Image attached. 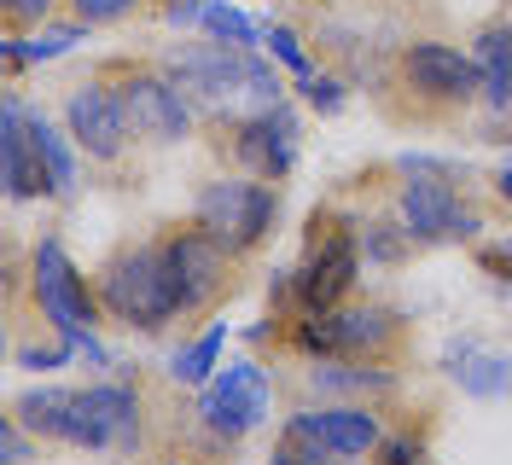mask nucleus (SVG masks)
<instances>
[{
	"instance_id": "nucleus-8",
	"label": "nucleus",
	"mask_w": 512,
	"mask_h": 465,
	"mask_svg": "<svg viewBox=\"0 0 512 465\" xmlns=\"http://www.w3.org/2000/svg\"><path fill=\"white\" fill-rule=\"evenodd\" d=\"M268 407H274V390H268V372L256 367V361H233L222 378H210V390H204V425L222 436V442H239V436H251L262 419H268Z\"/></svg>"
},
{
	"instance_id": "nucleus-5",
	"label": "nucleus",
	"mask_w": 512,
	"mask_h": 465,
	"mask_svg": "<svg viewBox=\"0 0 512 465\" xmlns=\"http://www.w3.org/2000/svg\"><path fill=\"white\" fill-rule=\"evenodd\" d=\"M274 210H280V198H274V186H262V175L256 181H210L198 192V227L216 233L233 256L251 250L274 227Z\"/></svg>"
},
{
	"instance_id": "nucleus-20",
	"label": "nucleus",
	"mask_w": 512,
	"mask_h": 465,
	"mask_svg": "<svg viewBox=\"0 0 512 465\" xmlns=\"http://www.w3.org/2000/svg\"><path fill=\"white\" fill-rule=\"evenodd\" d=\"M82 41H88V24H82V18H76V24H53V30H35V41H6V70L64 59V53H76Z\"/></svg>"
},
{
	"instance_id": "nucleus-11",
	"label": "nucleus",
	"mask_w": 512,
	"mask_h": 465,
	"mask_svg": "<svg viewBox=\"0 0 512 465\" xmlns=\"http://www.w3.org/2000/svg\"><path fill=\"white\" fill-rule=\"evenodd\" d=\"M163 256H169V274H175L181 314H198V309H210V303L222 297V285H227V256H233V250H227L216 233L187 227V233L163 239Z\"/></svg>"
},
{
	"instance_id": "nucleus-7",
	"label": "nucleus",
	"mask_w": 512,
	"mask_h": 465,
	"mask_svg": "<svg viewBox=\"0 0 512 465\" xmlns=\"http://www.w3.org/2000/svg\"><path fill=\"white\" fill-rule=\"evenodd\" d=\"M70 442L94 454H128L140 442V396L128 384H94L70 402Z\"/></svg>"
},
{
	"instance_id": "nucleus-12",
	"label": "nucleus",
	"mask_w": 512,
	"mask_h": 465,
	"mask_svg": "<svg viewBox=\"0 0 512 465\" xmlns=\"http://www.w3.org/2000/svg\"><path fill=\"white\" fill-rule=\"evenodd\" d=\"M402 76L419 99H437V105H466V99H483L478 64L466 53H454L443 41H414L402 53Z\"/></svg>"
},
{
	"instance_id": "nucleus-30",
	"label": "nucleus",
	"mask_w": 512,
	"mask_h": 465,
	"mask_svg": "<svg viewBox=\"0 0 512 465\" xmlns=\"http://www.w3.org/2000/svg\"><path fill=\"white\" fill-rule=\"evenodd\" d=\"M478 262L489 268L495 279H512V245H483L478 250Z\"/></svg>"
},
{
	"instance_id": "nucleus-4",
	"label": "nucleus",
	"mask_w": 512,
	"mask_h": 465,
	"mask_svg": "<svg viewBox=\"0 0 512 465\" xmlns=\"http://www.w3.org/2000/svg\"><path fill=\"white\" fill-rule=\"evenodd\" d=\"M379 448V419L367 407H320V413H297L286 425L280 460L303 465V460H350Z\"/></svg>"
},
{
	"instance_id": "nucleus-18",
	"label": "nucleus",
	"mask_w": 512,
	"mask_h": 465,
	"mask_svg": "<svg viewBox=\"0 0 512 465\" xmlns=\"http://www.w3.org/2000/svg\"><path fill=\"white\" fill-rule=\"evenodd\" d=\"M472 64H478V82H483V105L507 111L512 105V30H483L478 47H472Z\"/></svg>"
},
{
	"instance_id": "nucleus-31",
	"label": "nucleus",
	"mask_w": 512,
	"mask_h": 465,
	"mask_svg": "<svg viewBox=\"0 0 512 465\" xmlns=\"http://www.w3.org/2000/svg\"><path fill=\"white\" fill-rule=\"evenodd\" d=\"M198 18H204L198 0H169V24H198Z\"/></svg>"
},
{
	"instance_id": "nucleus-27",
	"label": "nucleus",
	"mask_w": 512,
	"mask_h": 465,
	"mask_svg": "<svg viewBox=\"0 0 512 465\" xmlns=\"http://www.w3.org/2000/svg\"><path fill=\"white\" fill-rule=\"evenodd\" d=\"M6 6V24L12 30H24V24H41L47 12H53V0H0Z\"/></svg>"
},
{
	"instance_id": "nucleus-3",
	"label": "nucleus",
	"mask_w": 512,
	"mask_h": 465,
	"mask_svg": "<svg viewBox=\"0 0 512 465\" xmlns=\"http://www.w3.org/2000/svg\"><path fill=\"white\" fill-rule=\"evenodd\" d=\"M355 274H361V245H355V233L344 227V221H320L315 216V233H309V250H303V268H297V303L309 314L320 309H338L344 303V291L355 285Z\"/></svg>"
},
{
	"instance_id": "nucleus-14",
	"label": "nucleus",
	"mask_w": 512,
	"mask_h": 465,
	"mask_svg": "<svg viewBox=\"0 0 512 465\" xmlns=\"http://www.w3.org/2000/svg\"><path fill=\"white\" fill-rule=\"evenodd\" d=\"M239 163L262 175V181H286L291 163H297V117L286 105H268L256 117H239Z\"/></svg>"
},
{
	"instance_id": "nucleus-33",
	"label": "nucleus",
	"mask_w": 512,
	"mask_h": 465,
	"mask_svg": "<svg viewBox=\"0 0 512 465\" xmlns=\"http://www.w3.org/2000/svg\"><path fill=\"white\" fill-rule=\"evenodd\" d=\"M501 198H507V204H512V169H507V175H501Z\"/></svg>"
},
{
	"instance_id": "nucleus-2",
	"label": "nucleus",
	"mask_w": 512,
	"mask_h": 465,
	"mask_svg": "<svg viewBox=\"0 0 512 465\" xmlns=\"http://www.w3.org/2000/svg\"><path fill=\"white\" fill-rule=\"evenodd\" d=\"M99 303H105V314H117L123 326H140V332H158L163 320H175L181 297H175V274H169L163 245L117 256L99 279Z\"/></svg>"
},
{
	"instance_id": "nucleus-17",
	"label": "nucleus",
	"mask_w": 512,
	"mask_h": 465,
	"mask_svg": "<svg viewBox=\"0 0 512 465\" xmlns=\"http://www.w3.org/2000/svg\"><path fill=\"white\" fill-rule=\"evenodd\" d=\"M448 378H454L466 396H483V402L512 396V361L507 355H489V349H472V343H460V349L448 355Z\"/></svg>"
},
{
	"instance_id": "nucleus-16",
	"label": "nucleus",
	"mask_w": 512,
	"mask_h": 465,
	"mask_svg": "<svg viewBox=\"0 0 512 465\" xmlns=\"http://www.w3.org/2000/svg\"><path fill=\"white\" fill-rule=\"evenodd\" d=\"M0 163H6V192H12V198H35V192H47L41 146H35L30 111H24L18 93H6V105H0Z\"/></svg>"
},
{
	"instance_id": "nucleus-32",
	"label": "nucleus",
	"mask_w": 512,
	"mask_h": 465,
	"mask_svg": "<svg viewBox=\"0 0 512 465\" xmlns=\"http://www.w3.org/2000/svg\"><path fill=\"white\" fill-rule=\"evenodd\" d=\"M384 460H419V442H408V436L402 442H384Z\"/></svg>"
},
{
	"instance_id": "nucleus-24",
	"label": "nucleus",
	"mask_w": 512,
	"mask_h": 465,
	"mask_svg": "<svg viewBox=\"0 0 512 465\" xmlns=\"http://www.w3.org/2000/svg\"><path fill=\"white\" fill-rule=\"evenodd\" d=\"M315 384H320V390H384L390 378H384V372H338V367H320Z\"/></svg>"
},
{
	"instance_id": "nucleus-15",
	"label": "nucleus",
	"mask_w": 512,
	"mask_h": 465,
	"mask_svg": "<svg viewBox=\"0 0 512 465\" xmlns=\"http://www.w3.org/2000/svg\"><path fill=\"white\" fill-rule=\"evenodd\" d=\"M123 111H128V128L146 134V140H181L187 134V93L163 76H128L123 88Z\"/></svg>"
},
{
	"instance_id": "nucleus-25",
	"label": "nucleus",
	"mask_w": 512,
	"mask_h": 465,
	"mask_svg": "<svg viewBox=\"0 0 512 465\" xmlns=\"http://www.w3.org/2000/svg\"><path fill=\"white\" fill-rule=\"evenodd\" d=\"M268 53H274V59L286 64V70L297 76V82L309 76V59H303V47H297V35H291V30H280V24L268 30Z\"/></svg>"
},
{
	"instance_id": "nucleus-19",
	"label": "nucleus",
	"mask_w": 512,
	"mask_h": 465,
	"mask_svg": "<svg viewBox=\"0 0 512 465\" xmlns=\"http://www.w3.org/2000/svg\"><path fill=\"white\" fill-rule=\"evenodd\" d=\"M70 402H76V390H30V396L12 402V419L35 436L70 442Z\"/></svg>"
},
{
	"instance_id": "nucleus-29",
	"label": "nucleus",
	"mask_w": 512,
	"mask_h": 465,
	"mask_svg": "<svg viewBox=\"0 0 512 465\" xmlns=\"http://www.w3.org/2000/svg\"><path fill=\"white\" fill-rule=\"evenodd\" d=\"M24 454H30V442H24V425H18V419H6V431H0V460H24Z\"/></svg>"
},
{
	"instance_id": "nucleus-9",
	"label": "nucleus",
	"mask_w": 512,
	"mask_h": 465,
	"mask_svg": "<svg viewBox=\"0 0 512 465\" xmlns=\"http://www.w3.org/2000/svg\"><path fill=\"white\" fill-rule=\"evenodd\" d=\"M297 343L309 355H332V361H350V355H384L396 343V314L384 309H320L297 326Z\"/></svg>"
},
{
	"instance_id": "nucleus-1",
	"label": "nucleus",
	"mask_w": 512,
	"mask_h": 465,
	"mask_svg": "<svg viewBox=\"0 0 512 465\" xmlns=\"http://www.w3.org/2000/svg\"><path fill=\"white\" fill-rule=\"evenodd\" d=\"M169 82L198 99L204 111L216 117H256L268 105H280V76L274 64H262L251 47H233V41H198V47H181L169 59Z\"/></svg>"
},
{
	"instance_id": "nucleus-6",
	"label": "nucleus",
	"mask_w": 512,
	"mask_h": 465,
	"mask_svg": "<svg viewBox=\"0 0 512 465\" xmlns=\"http://www.w3.org/2000/svg\"><path fill=\"white\" fill-rule=\"evenodd\" d=\"M35 297H41V309L47 320L59 326V338L70 343H94V291H88V279L76 274V262L64 256L59 239H41L35 245Z\"/></svg>"
},
{
	"instance_id": "nucleus-10",
	"label": "nucleus",
	"mask_w": 512,
	"mask_h": 465,
	"mask_svg": "<svg viewBox=\"0 0 512 465\" xmlns=\"http://www.w3.org/2000/svg\"><path fill=\"white\" fill-rule=\"evenodd\" d=\"M402 233L414 245H437V239H472L478 221L460 210V192L443 175L408 169V181H402Z\"/></svg>"
},
{
	"instance_id": "nucleus-26",
	"label": "nucleus",
	"mask_w": 512,
	"mask_h": 465,
	"mask_svg": "<svg viewBox=\"0 0 512 465\" xmlns=\"http://www.w3.org/2000/svg\"><path fill=\"white\" fill-rule=\"evenodd\" d=\"M303 99H309L315 111H338V105H344V88H338L332 76H315V70H309V76H303Z\"/></svg>"
},
{
	"instance_id": "nucleus-13",
	"label": "nucleus",
	"mask_w": 512,
	"mask_h": 465,
	"mask_svg": "<svg viewBox=\"0 0 512 465\" xmlns=\"http://www.w3.org/2000/svg\"><path fill=\"white\" fill-rule=\"evenodd\" d=\"M64 123H70V134H76V146L88 157H123L128 146V111H123V93L117 88H76L70 93V105H64Z\"/></svg>"
},
{
	"instance_id": "nucleus-22",
	"label": "nucleus",
	"mask_w": 512,
	"mask_h": 465,
	"mask_svg": "<svg viewBox=\"0 0 512 465\" xmlns=\"http://www.w3.org/2000/svg\"><path fill=\"white\" fill-rule=\"evenodd\" d=\"M222 343H227V326H210L192 349H181V355L169 361V378H175V384H204L210 367H216V355H222Z\"/></svg>"
},
{
	"instance_id": "nucleus-28",
	"label": "nucleus",
	"mask_w": 512,
	"mask_h": 465,
	"mask_svg": "<svg viewBox=\"0 0 512 465\" xmlns=\"http://www.w3.org/2000/svg\"><path fill=\"white\" fill-rule=\"evenodd\" d=\"M134 0H76V18L82 24H111V18H123Z\"/></svg>"
},
{
	"instance_id": "nucleus-23",
	"label": "nucleus",
	"mask_w": 512,
	"mask_h": 465,
	"mask_svg": "<svg viewBox=\"0 0 512 465\" xmlns=\"http://www.w3.org/2000/svg\"><path fill=\"white\" fill-rule=\"evenodd\" d=\"M198 24L216 35V41H233V47H256V41H262V30H256V24L245 18V12H239V6H227V0H210Z\"/></svg>"
},
{
	"instance_id": "nucleus-21",
	"label": "nucleus",
	"mask_w": 512,
	"mask_h": 465,
	"mask_svg": "<svg viewBox=\"0 0 512 465\" xmlns=\"http://www.w3.org/2000/svg\"><path fill=\"white\" fill-rule=\"evenodd\" d=\"M30 128H35V146H41V169H47V192L53 198H70L76 192V157L64 146V134L41 111H30Z\"/></svg>"
}]
</instances>
